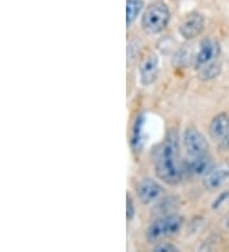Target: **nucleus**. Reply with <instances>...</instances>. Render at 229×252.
Segmentation results:
<instances>
[{"mask_svg":"<svg viewBox=\"0 0 229 252\" xmlns=\"http://www.w3.org/2000/svg\"><path fill=\"white\" fill-rule=\"evenodd\" d=\"M154 171L159 180L167 185L180 184L183 177V162L180 160V143L176 131L168 132L167 138L156 149Z\"/></svg>","mask_w":229,"mask_h":252,"instance_id":"1","label":"nucleus"},{"mask_svg":"<svg viewBox=\"0 0 229 252\" xmlns=\"http://www.w3.org/2000/svg\"><path fill=\"white\" fill-rule=\"evenodd\" d=\"M171 19L169 8L163 1H154L147 6L141 18V28L148 34H159L167 28Z\"/></svg>","mask_w":229,"mask_h":252,"instance_id":"2","label":"nucleus"},{"mask_svg":"<svg viewBox=\"0 0 229 252\" xmlns=\"http://www.w3.org/2000/svg\"><path fill=\"white\" fill-rule=\"evenodd\" d=\"M183 227V218L177 214H168L156 219L147 229V240L154 243L177 234Z\"/></svg>","mask_w":229,"mask_h":252,"instance_id":"3","label":"nucleus"},{"mask_svg":"<svg viewBox=\"0 0 229 252\" xmlns=\"http://www.w3.org/2000/svg\"><path fill=\"white\" fill-rule=\"evenodd\" d=\"M183 145L190 157L208 153L209 143L196 127H187L183 134Z\"/></svg>","mask_w":229,"mask_h":252,"instance_id":"4","label":"nucleus"},{"mask_svg":"<svg viewBox=\"0 0 229 252\" xmlns=\"http://www.w3.org/2000/svg\"><path fill=\"white\" fill-rule=\"evenodd\" d=\"M159 74V58L154 51H149L141 59L139 64V75L140 83L144 87H149L156 83Z\"/></svg>","mask_w":229,"mask_h":252,"instance_id":"5","label":"nucleus"},{"mask_svg":"<svg viewBox=\"0 0 229 252\" xmlns=\"http://www.w3.org/2000/svg\"><path fill=\"white\" fill-rule=\"evenodd\" d=\"M205 27V18L201 13L193 12L187 14L181 22L178 31L185 40H193L201 34Z\"/></svg>","mask_w":229,"mask_h":252,"instance_id":"6","label":"nucleus"},{"mask_svg":"<svg viewBox=\"0 0 229 252\" xmlns=\"http://www.w3.org/2000/svg\"><path fill=\"white\" fill-rule=\"evenodd\" d=\"M229 181V163H220L213 166L206 175L204 176L202 184L209 191L219 190Z\"/></svg>","mask_w":229,"mask_h":252,"instance_id":"7","label":"nucleus"},{"mask_svg":"<svg viewBox=\"0 0 229 252\" xmlns=\"http://www.w3.org/2000/svg\"><path fill=\"white\" fill-rule=\"evenodd\" d=\"M220 51L219 43L214 38H204L200 43V49L198 53L195 56V68L200 69L205 65L210 64V63L215 62V59L218 58Z\"/></svg>","mask_w":229,"mask_h":252,"instance_id":"8","label":"nucleus"},{"mask_svg":"<svg viewBox=\"0 0 229 252\" xmlns=\"http://www.w3.org/2000/svg\"><path fill=\"white\" fill-rule=\"evenodd\" d=\"M136 194L143 204H152L163 194V186L153 179H143L136 186Z\"/></svg>","mask_w":229,"mask_h":252,"instance_id":"9","label":"nucleus"},{"mask_svg":"<svg viewBox=\"0 0 229 252\" xmlns=\"http://www.w3.org/2000/svg\"><path fill=\"white\" fill-rule=\"evenodd\" d=\"M213 166V158L208 153L196 156L187 162H183V175L205 176Z\"/></svg>","mask_w":229,"mask_h":252,"instance_id":"10","label":"nucleus"},{"mask_svg":"<svg viewBox=\"0 0 229 252\" xmlns=\"http://www.w3.org/2000/svg\"><path fill=\"white\" fill-rule=\"evenodd\" d=\"M229 131V115L220 112L213 117L209 125V135L213 140H222Z\"/></svg>","mask_w":229,"mask_h":252,"instance_id":"11","label":"nucleus"},{"mask_svg":"<svg viewBox=\"0 0 229 252\" xmlns=\"http://www.w3.org/2000/svg\"><path fill=\"white\" fill-rule=\"evenodd\" d=\"M144 8V0H126V25L130 26Z\"/></svg>","mask_w":229,"mask_h":252,"instance_id":"12","label":"nucleus"},{"mask_svg":"<svg viewBox=\"0 0 229 252\" xmlns=\"http://www.w3.org/2000/svg\"><path fill=\"white\" fill-rule=\"evenodd\" d=\"M220 71H222V65L218 62H213L198 69V77L202 80H211L215 79L220 74Z\"/></svg>","mask_w":229,"mask_h":252,"instance_id":"13","label":"nucleus"},{"mask_svg":"<svg viewBox=\"0 0 229 252\" xmlns=\"http://www.w3.org/2000/svg\"><path fill=\"white\" fill-rule=\"evenodd\" d=\"M143 126H144V115H139V116L135 119L134 126H132V134H131V145L135 151H137V149L140 148Z\"/></svg>","mask_w":229,"mask_h":252,"instance_id":"14","label":"nucleus"},{"mask_svg":"<svg viewBox=\"0 0 229 252\" xmlns=\"http://www.w3.org/2000/svg\"><path fill=\"white\" fill-rule=\"evenodd\" d=\"M128 200H126V216H128V220H132V218L135 217V205L132 203V199L130 196V194H128Z\"/></svg>","mask_w":229,"mask_h":252,"instance_id":"15","label":"nucleus"},{"mask_svg":"<svg viewBox=\"0 0 229 252\" xmlns=\"http://www.w3.org/2000/svg\"><path fill=\"white\" fill-rule=\"evenodd\" d=\"M154 251L158 252H173V251H178V249L174 245H171V243H159L154 247Z\"/></svg>","mask_w":229,"mask_h":252,"instance_id":"16","label":"nucleus"},{"mask_svg":"<svg viewBox=\"0 0 229 252\" xmlns=\"http://www.w3.org/2000/svg\"><path fill=\"white\" fill-rule=\"evenodd\" d=\"M219 147L223 152H229V131L227 132L226 136H224V138L220 140Z\"/></svg>","mask_w":229,"mask_h":252,"instance_id":"17","label":"nucleus"},{"mask_svg":"<svg viewBox=\"0 0 229 252\" xmlns=\"http://www.w3.org/2000/svg\"><path fill=\"white\" fill-rule=\"evenodd\" d=\"M227 228H228V231H229V218H228V220H227Z\"/></svg>","mask_w":229,"mask_h":252,"instance_id":"18","label":"nucleus"}]
</instances>
